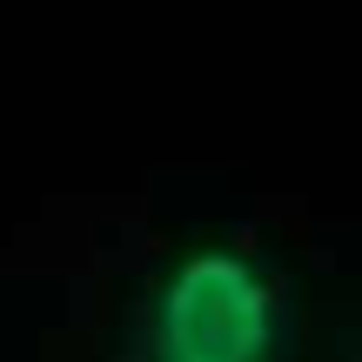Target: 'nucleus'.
<instances>
[{
	"mask_svg": "<svg viewBox=\"0 0 362 362\" xmlns=\"http://www.w3.org/2000/svg\"><path fill=\"white\" fill-rule=\"evenodd\" d=\"M296 296L255 242H188L148 282L121 362H288Z\"/></svg>",
	"mask_w": 362,
	"mask_h": 362,
	"instance_id": "nucleus-1",
	"label": "nucleus"
}]
</instances>
